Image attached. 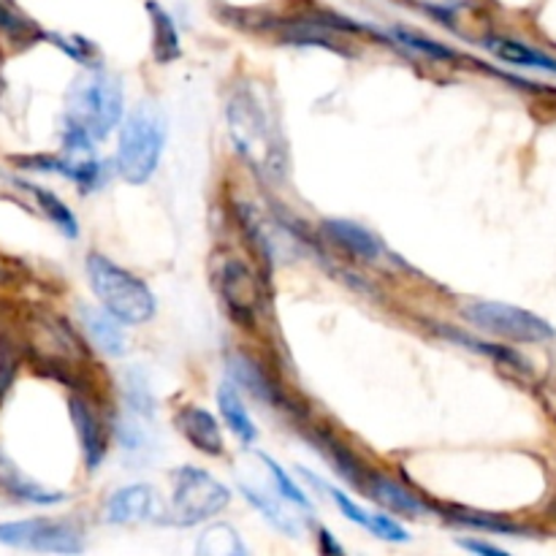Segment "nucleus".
Masks as SVG:
<instances>
[{
	"mask_svg": "<svg viewBox=\"0 0 556 556\" xmlns=\"http://www.w3.org/2000/svg\"><path fill=\"white\" fill-rule=\"evenodd\" d=\"M228 130L239 155L266 179H282L288 168L286 141L271 109L242 85L228 101Z\"/></svg>",
	"mask_w": 556,
	"mask_h": 556,
	"instance_id": "f257e3e1",
	"label": "nucleus"
},
{
	"mask_svg": "<svg viewBox=\"0 0 556 556\" xmlns=\"http://www.w3.org/2000/svg\"><path fill=\"white\" fill-rule=\"evenodd\" d=\"M87 277H90L92 293L98 296V302L119 324L136 326L144 324V320H150L155 315V296L147 288V282L130 275L123 266L114 264L106 255H87Z\"/></svg>",
	"mask_w": 556,
	"mask_h": 556,
	"instance_id": "f03ea898",
	"label": "nucleus"
},
{
	"mask_svg": "<svg viewBox=\"0 0 556 556\" xmlns=\"http://www.w3.org/2000/svg\"><path fill=\"white\" fill-rule=\"evenodd\" d=\"M166 141V119L155 103L144 101L128 114L119 134L117 168L125 182L144 185L155 174Z\"/></svg>",
	"mask_w": 556,
	"mask_h": 556,
	"instance_id": "7ed1b4c3",
	"label": "nucleus"
},
{
	"mask_svg": "<svg viewBox=\"0 0 556 556\" xmlns=\"http://www.w3.org/2000/svg\"><path fill=\"white\" fill-rule=\"evenodd\" d=\"M123 117V90L109 74H90L76 81L68 101V130L96 139H106Z\"/></svg>",
	"mask_w": 556,
	"mask_h": 556,
	"instance_id": "20e7f679",
	"label": "nucleus"
},
{
	"mask_svg": "<svg viewBox=\"0 0 556 556\" xmlns=\"http://www.w3.org/2000/svg\"><path fill=\"white\" fill-rule=\"evenodd\" d=\"M231 492L201 467H179L174 472V525H199L220 514Z\"/></svg>",
	"mask_w": 556,
	"mask_h": 556,
	"instance_id": "39448f33",
	"label": "nucleus"
},
{
	"mask_svg": "<svg viewBox=\"0 0 556 556\" xmlns=\"http://www.w3.org/2000/svg\"><path fill=\"white\" fill-rule=\"evenodd\" d=\"M467 320L478 329L510 342H548L554 340V326L538 318L530 309L503 302H476L467 307Z\"/></svg>",
	"mask_w": 556,
	"mask_h": 556,
	"instance_id": "423d86ee",
	"label": "nucleus"
},
{
	"mask_svg": "<svg viewBox=\"0 0 556 556\" xmlns=\"http://www.w3.org/2000/svg\"><path fill=\"white\" fill-rule=\"evenodd\" d=\"M0 543L43 554H79L81 530L71 519H27L0 525Z\"/></svg>",
	"mask_w": 556,
	"mask_h": 556,
	"instance_id": "0eeeda50",
	"label": "nucleus"
},
{
	"mask_svg": "<svg viewBox=\"0 0 556 556\" xmlns=\"http://www.w3.org/2000/svg\"><path fill=\"white\" fill-rule=\"evenodd\" d=\"M223 299H226L228 309L237 320H253L258 313V282H255L253 271L242 264V261H228L223 269L220 280Z\"/></svg>",
	"mask_w": 556,
	"mask_h": 556,
	"instance_id": "6e6552de",
	"label": "nucleus"
},
{
	"mask_svg": "<svg viewBox=\"0 0 556 556\" xmlns=\"http://www.w3.org/2000/svg\"><path fill=\"white\" fill-rule=\"evenodd\" d=\"M242 486V494L255 505V508L264 514V519L269 521L271 527H277L280 532H286L288 538H299L307 527V514H293V508L299 505L288 503L282 494H277V489H261V486H250V483H239ZM304 510V508H302Z\"/></svg>",
	"mask_w": 556,
	"mask_h": 556,
	"instance_id": "1a4fd4ad",
	"label": "nucleus"
},
{
	"mask_svg": "<svg viewBox=\"0 0 556 556\" xmlns=\"http://www.w3.org/2000/svg\"><path fill=\"white\" fill-rule=\"evenodd\" d=\"M174 427L179 429L185 440L193 445L195 451L206 456H220L223 454V432L217 418L210 410L195 405H185L182 410L174 416Z\"/></svg>",
	"mask_w": 556,
	"mask_h": 556,
	"instance_id": "9d476101",
	"label": "nucleus"
},
{
	"mask_svg": "<svg viewBox=\"0 0 556 556\" xmlns=\"http://www.w3.org/2000/svg\"><path fill=\"white\" fill-rule=\"evenodd\" d=\"M157 514H161V505L150 486H125L114 492L106 503V519L114 525L155 521Z\"/></svg>",
	"mask_w": 556,
	"mask_h": 556,
	"instance_id": "9b49d317",
	"label": "nucleus"
},
{
	"mask_svg": "<svg viewBox=\"0 0 556 556\" xmlns=\"http://www.w3.org/2000/svg\"><path fill=\"white\" fill-rule=\"evenodd\" d=\"M71 416H74L76 432H79L81 454H85L87 467L96 470L103 462V454H106V438H103L101 421H98L96 413H92L81 400L71 402Z\"/></svg>",
	"mask_w": 556,
	"mask_h": 556,
	"instance_id": "f8f14e48",
	"label": "nucleus"
},
{
	"mask_svg": "<svg viewBox=\"0 0 556 556\" xmlns=\"http://www.w3.org/2000/svg\"><path fill=\"white\" fill-rule=\"evenodd\" d=\"M324 228L342 250H348V253L356 255V258L372 261L378 258L380 250H383L380 248V239L375 237L372 231H367V228H362L353 220H326Z\"/></svg>",
	"mask_w": 556,
	"mask_h": 556,
	"instance_id": "ddd939ff",
	"label": "nucleus"
},
{
	"mask_svg": "<svg viewBox=\"0 0 556 556\" xmlns=\"http://www.w3.org/2000/svg\"><path fill=\"white\" fill-rule=\"evenodd\" d=\"M364 483H367L369 494H372V497L378 500L383 508L394 510V514H402V516H424V514H427V505H424L421 500L416 497V494L407 492L405 486H400L396 481H391V478L369 476V478H364Z\"/></svg>",
	"mask_w": 556,
	"mask_h": 556,
	"instance_id": "4468645a",
	"label": "nucleus"
},
{
	"mask_svg": "<svg viewBox=\"0 0 556 556\" xmlns=\"http://www.w3.org/2000/svg\"><path fill=\"white\" fill-rule=\"evenodd\" d=\"M486 49L494 58L505 60V63L525 65V68H541L556 74V58H548L546 52H538V49L527 47V43L514 41V38H489Z\"/></svg>",
	"mask_w": 556,
	"mask_h": 556,
	"instance_id": "2eb2a0df",
	"label": "nucleus"
},
{
	"mask_svg": "<svg viewBox=\"0 0 556 556\" xmlns=\"http://www.w3.org/2000/svg\"><path fill=\"white\" fill-rule=\"evenodd\" d=\"M217 405H220L223 418H226L228 429L242 440L244 445H250L255 440V427H253V418H250L248 407L242 405V396H239L237 386L233 383H223L220 391H217Z\"/></svg>",
	"mask_w": 556,
	"mask_h": 556,
	"instance_id": "dca6fc26",
	"label": "nucleus"
},
{
	"mask_svg": "<svg viewBox=\"0 0 556 556\" xmlns=\"http://www.w3.org/2000/svg\"><path fill=\"white\" fill-rule=\"evenodd\" d=\"M81 315H85L81 320H85L87 326V334H90V340H96V345L101 348V351L112 353V356H119V353L125 351V337L123 331H119V320L114 318L112 313L85 307Z\"/></svg>",
	"mask_w": 556,
	"mask_h": 556,
	"instance_id": "f3484780",
	"label": "nucleus"
},
{
	"mask_svg": "<svg viewBox=\"0 0 556 556\" xmlns=\"http://www.w3.org/2000/svg\"><path fill=\"white\" fill-rule=\"evenodd\" d=\"M0 486H3L9 494H14V497L27 500V503H36V505H54L63 500V494L60 492H49V489L38 486V483L30 481V478L22 476V472L16 470L9 459H3V456H0Z\"/></svg>",
	"mask_w": 556,
	"mask_h": 556,
	"instance_id": "a211bd4d",
	"label": "nucleus"
},
{
	"mask_svg": "<svg viewBox=\"0 0 556 556\" xmlns=\"http://www.w3.org/2000/svg\"><path fill=\"white\" fill-rule=\"evenodd\" d=\"M195 554L199 556H244L248 548H244L242 538L233 527L228 525H212L201 532L199 543H195Z\"/></svg>",
	"mask_w": 556,
	"mask_h": 556,
	"instance_id": "6ab92c4d",
	"label": "nucleus"
},
{
	"mask_svg": "<svg viewBox=\"0 0 556 556\" xmlns=\"http://www.w3.org/2000/svg\"><path fill=\"white\" fill-rule=\"evenodd\" d=\"M147 9H150L152 30H155V38H152V54H155L157 63L177 60L179 36H177V27H174V20L157 3H150Z\"/></svg>",
	"mask_w": 556,
	"mask_h": 556,
	"instance_id": "aec40b11",
	"label": "nucleus"
},
{
	"mask_svg": "<svg viewBox=\"0 0 556 556\" xmlns=\"http://www.w3.org/2000/svg\"><path fill=\"white\" fill-rule=\"evenodd\" d=\"M27 190H30L33 195H36V201H38V210L43 212V215L49 217V220L54 223V226L60 228V231L65 233V237L68 239H74L76 233H79V226H76V217H74V212L68 210V206L63 204V201L58 199V195L54 193H49V190H43V188H38V185H25Z\"/></svg>",
	"mask_w": 556,
	"mask_h": 556,
	"instance_id": "412c9836",
	"label": "nucleus"
},
{
	"mask_svg": "<svg viewBox=\"0 0 556 556\" xmlns=\"http://www.w3.org/2000/svg\"><path fill=\"white\" fill-rule=\"evenodd\" d=\"M231 369H233V375H237L239 383H242L250 394L258 396V400H264V402L271 400V391H275V386H271L269 378L261 372L258 364L250 362V358H244V356H233Z\"/></svg>",
	"mask_w": 556,
	"mask_h": 556,
	"instance_id": "4be33fe9",
	"label": "nucleus"
},
{
	"mask_svg": "<svg viewBox=\"0 0 556 556\" xmlns=\"http://www.w3.org/2000/svg\"><path fill=\"white\" fill-rule=\"evenodd\" d=\"M261 462H264V465H266V470H269L271 486L277 489V494H282V497H286L288 503H293V505H299V508L309 510V500L304 497V492H302V489H299L296 483H293L291 478H288L286 472H282V467L277 465L275 459H269V456H264V454H261Z\"/></svg>",
	"mask_w": 556,
	"mask_h": 556,
	"instance_id": "5701e85b",
	"label": "nucleus"
},
{
	"mask_svg": "<svg viewBox=\"0 0 556 556\" xmlns=\"http://www.w3.org/2000/svg\"><path fill=\"white\" fill-rule=\"evenodd\" d=\"M454 521H459V525H467V527H478V530L508 532V535L521 532L514 521L500 519V516H494V514H470V510H459V514H454Z\"/></svg>",
	"mask_w": 556,
	"mask_h": 556,
	"instance_id": "b1692460",
	"label": "nucleus"
},
{
	"mask_svg": "<svg viewBox=\"0 0 556 556\" xmlns=\"http://www.w3.org/2000/svg\"><path fill=\"white\" fill-rule=\"evenodd\" d=\"M315 481H318L320 486L326 489V494H329V497L334 500V505H337V508L342 510V514H345V519H351L353 525H358V527H369V514H367V510H362V508H358V505L353 503V500L348 497V494H342L340 489H334V486H326V483L320 481V478H315Z\"/></svg>",
	"mask_w": 556,
	"mask_h": 556,
	"instance_id": "393cba45",
	"label": "nucleus"
},
{
	"mask_svg": "<svg viewBox=\"0 0 556 556\" xmlns=\"http://www.w3.org/2000/svg\"><path fill=\"white\" fill-rule=\"evenodd\" d=\"M367 530H372L375 535L383 538V541H391V543H405L407 538H410L405 532V527L396 525V521L391 519V516H386V514H369Z\"/></svg>",
	"mask_w": 556,
	"mask_h": 556,
	"instance_id": "a878e982",
	"label": "nucleus"
},
{
	"mask_svg": "<svg viewBox=\"0 0 556 556\" xmlns=\"http://www.w3.org/2000/svg\"><path fill=\"white\" fill-rule=\"evenodd\" d=\"M400 41H405L407 47L418 49V52H427V54H432V58H438V60H451V58H456V54L451 52L448 47H443V43H434V41H429V38L418 36V33H407V30H400Z\"/></svg>",
	"mask_w": 556,
	"mask_h": 556,
	"instance_id": "bb28decb",
	"label": "nucleus"
},
{
	"mask_svg": "<svg viewBox=\"0 0 556 556\" xmlns=\"http://www.w3.org/2000/svg\"><path fill=\"white\" fill-rule=\"evenodd\" d=\"M25 27H27V25L20 20V16L11 14L9 9H3V5H0V30L11 33V36H14V33H16V36H20V33L25 30Z\"/></svg>",
	"mask_w": 556,
	"mask_h": 556,
	"instance_id": "cd10ccee",
	"label": "nucleus"
},
{
	"mask_svg": "<svg viewBox=\"0 0 556 556\" xmlns=\"http://www.w3.org/2000/svg\"><path fill=\"white\" fill-rule=\"evenodd\" d=\"M462 548H467V552H476V554H486V556H503L505 552L497 546H489V543H481V541H459Z\"/></svg>",
	"mask_w": 556,
	"mask_h": 556,
	"instance_id": "c85d7f7f",
	"label": "nucleus"
},
{
	"mask_svg": "<svg viewBox=\"0 0 556 556\" xmlns=\"http://www.w3.org/2000/svg\"><path fill=\"white\" fill-rule=\"evenodd\" d=\"M320 541H324V552L342 554V546H337V543L331 541V532H329V530H320Z\"/></svg>",
	"mask_w": 556,
	"mask_h": 556,
	"instance_id": "c756f323",
	"label": "nucleus"
}]
</instances>
